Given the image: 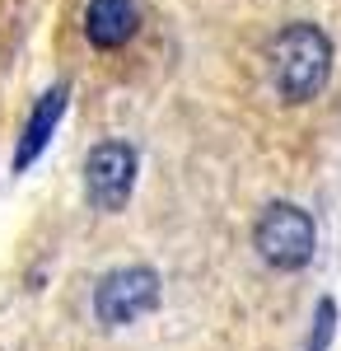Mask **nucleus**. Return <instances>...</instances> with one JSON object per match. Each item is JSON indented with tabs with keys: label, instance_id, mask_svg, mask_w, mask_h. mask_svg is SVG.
<instances>
[{
	"label": "nucleus",
	"instance_id": "f257e3e1",
	"mask_svg": "<svg viewBox=\"0 0 341 351\" xmlns=\"http://www.w3.org/2000/svg\"><path fill=\"white\" fill-rule=\"evenodd\" d=\"M266 66L286 104H309L323 94V84L332 75V43L318 24H304V19L286 24L266 47Z\"/></svg>",
	"mask_w": 341,
	"mask_h": 351
},
{
	"label": "nucleus",
	"instance_id": "f03ea898",
	"mask_svg": "<svg viewBox=\"0 0 341 351\" xmlns=\"http://www.w3.org/2000/svg\"><path fill=\"white\" fill-rule=\"evenodd\" d=\"M253 239H257V253H262L266 263L276 271H299L309 258H314V220L304 206H294V202H271L257 220V230H253Z\"/></svg>",
	"mask_w": 341,
	"mask_h": 351
},
{
	"label": "nucleus",
	"instance_id": "7ed1b4c3",
	"mask_svg": "<svg viewBox=\"0 0 341 351\" xmlns=\"http://www.w3.org/2000/svg\"><path fill=\"white\" fill-rule=\"evenodd\" d=\"M155 304H159V276L150 267H122V271H112V276H103L99 291H94V314L108 328L136 324Z\"/></svg>",
	"mask_w": 341,
	"mask_h": 351
},
{
	"label": "nucleus",
	"instance_id": "20e7f679",
	"mask_svg": "<svg viewBox=\"0 0 341 351\" xmlns=\"http://www.w3.org/2000/svg\"><path fill=\"white\" fill-rule=\"evenodd\" d=\"M136 188V150L127 141H103L84 160V192L99 211H122Z\"/></svg>",
	"mask_w": 341,
	"mask_h": 351
},
{
	"label": "nucleus",
	"instance_id": "39448f33",
	"mask_svg": "<svg viewBox=\"0 0 341 351\" xmlns=\"http://www.w3.org/2000/svg\"><path fill=\"white\" fill-rule=\"evenodd\" d=\"M140 28V10L136 0H89L84 5V38L89 47L112 52V47H127Z\"/></svg>",
	"mask_w": 341,
	"mask_h": 351
},
{
	"label": "nucleus",
	"instance_id": "423d86ee",
	"mask_svg": "<svg viewBox=\"0 0 341 351\" xmlns=\"http://www.w3.org/2000/svg\"><path fill=\"white\" fill-rule=\"evenodd\" d=\"M66 99H71V89L66 84H52L38 104H33V112H28V127L24 136H19V155H14V169H28V164L38 160L42 150H47V141H52L56 122L66 117Z\"/></svg>",
	"mask_w": 341,
	"mask_h": 351
},
{
	"label": "nucleus",
	"instance_id": "0eeeda50",
	"mask_svg": "<svg viewBox=\"0 0 341 351\" xmlns=\"http://www.w3.org/2000/svg\"><path fill=\"white\" fill-rule=\"evenodd\" d=\"M314 337H309V351H327V337H332V328H337V304L332 300H323L318 304V319H314Z\"/></svg>",
	"mask_w": 341,
	"mask_h": 351
}]
</instances>
